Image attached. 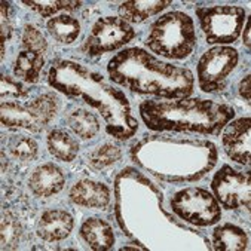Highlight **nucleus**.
I'll list each match as a JSON object with an SVG mask.
<instances>
[{
    "label": "nucleus",
    "instance_id": "5701e85b",
    "mask_svg": "<svg viewBox=\"0 0 251 251\" xmlns=\"http://www.w3.org/2000/svg\"><path fill=\"white\" fill-rule=\"evenodd\" d=\"M121 158H122V153L119 147L113 144H103L101 147L95 149L89 155V164L97 170H103L106 167L116 164Z\"/></svg>",
    "mask_w": 251,
    "mask_h": 251
},
{
    "label": "nucleus",
    "instance_id": "bb28decb",
    "mask_svg": "<svg viewBox=\"0 0 251 251\" xmlns=\"http://www.w3.org/2000/svg\"><path fill=\"white\" fill-rule=\"evenodd\" d=\"M9 3L2 2V57L5 55V42L11 36V21H9Z\"/></svg>",
    "mask_w": 251,
    "mask_h": 251
},
{
    "label": "nucleus",
    "instance_id": "f03ea898",
    "mask_svg": "<svg viewBox=\"0 0 251 251\" xmlns=\"http://www.w3.org/2000/svg\"><path fill=\"white\" fill-rule=\"evenodd\" d=\"M107 73L115 83L132 92L168 100L184 98L193 89L190 70L164 63L141 48H128L115 55L107 66Z\"/></svg>",
    "mask_w": 251,
    "mask_h": 251
},
{
    "label": "nucleus",
    "instance_id": "a878e982",
    "mask_svg": "<svg viewBox=\"0 0 251 251\" xmlns=\"http://www.w3.org/2000/svg\"><path fill=\"white\" fill-rule=\"evenodd\" d=\"M28 89H25L20 82H14L11 77H2V97H23L27 95Z\"/></svg>",
    "mask_w": 251,
    "mask_h": 251
},
{
    "label": "nucleus",
    "instance_id": "b1692460",
    "mask_svg": "<svg viewBox=\"0 0 251 251\" xmlns=\"http://www.w3.org/2000/svg\"><path fill=\"white\" fill-rule=\"evenodd\" d=\"M2 245L3 248L6 250H12L17 247V244L20 242V238H21V225L18 222L17 217H14L12 214L9 213H5L3 214V219H2Z\"/></svg>",
    "mask_w": 251,
    "mask_h": 251
},
{
    "label": "nucleus",
    "instance_id": "423d86ee",
    "mask_svg": "<svg viewBox=\"0 0 251 251\" xmlns=\"http://www.w3.org/2000/svg\"><path fill=\"white\" fill-rule=\"evenodd\" d=\"M196 14L208 43L235 42L245 23V11L241 6L198 8Z\"/></svg>",
    "mask_w": 251,
    "mask_h": 251
},
{
    "label": "nucleus",
    "instance_id": "412c9836",
    "mask_svg": "<svg viewBox=\"0 0 251 251\" xmlns=\"http://www.w3.org/2000/svg\"><path fill=\"white\" fill-rule=\"evenodd\" d=\"M69 126L80 137V138H92L100 131V122L92 112L85 109H76L67 116Z\"/></svg>",
    "mask_w": 251,
    "mask_h": 251
},
{
    "label": "nucleus",
    "instance_id": "f3484780",
    "mask_svg": "<svg viewBox=\"0 0 251 251\" xmlns=\"http://www.w3.org/2000/svg\"><path fill=\"white\" fill-rule=\"evenodd\" d=\"M170 5V0H147V2L134 0V2H125L119 6V15L126 23H143Z\"/></svg>",
    "mask_w": 251,
    "mask_h": 251
},
{
    "label": "nucleus",
    "instance_id": "6e6552de",
    "mask_svg": "<svg viewBox=\"0 0 251 251\" xmlns=\"http://www.w3.org/2000/svg\"><path fill=\"white\" fill-rule=\"evenodd\" d=\"M238 64V51L230 46H216L198 63L199 86L205 92H219L226 85L227 75Z\"/></svg>",
    "mask_w": 251,
    "mask_h": 251
},
{
    "label": "nucleus",
    "instance_id": "f8f14e48",
    "mask_svg": "<svg viewBox=\"0 0 251 251\" xmlns=\"http://www.w3.org/2000/svg\"><path fill=\"white\" fill-rule=\"evenodd\" d=\"M223 147L230 159L248 165L251 156V121L241 118L230 122L223 132Z\"/></svg>",
    "mask_w": 251,
    "mask_h": 251
},
{
    "label": "nucleus",
    "instance_id": "dca6fc26",
    "mask_svg": "<svg viewBox=\"0 0 251 251\" xmlns=\"http://www.w3.org/2000/svg\"><path fill=\"white\" fill-rule=\"evenodd\" d=\"M80 235L85 242L97 251H104L112 248L115 244V233L109 223L101 219H88L80 229Z\"/></svg>",
    "mask_w": 251,
    "mask_h": 251
},
{
    "label": "nucleus",
    "instance_id": "2eb2a0df",
    "mask_svg": "<svg viewBox=\"0 0 251 251\" xmlns=\"http://www.w3.org/2000/svg\"><path fill=\"white\" fill-rule=\"evenodd\" d=\"M70 198L75 204L82 207L104 208L110 202V192L103 183L92 180H79L72 187Z\"/></svg>",
    "mask_w": 251,
    "mask_h": 251
},
{
    "label": "nucleus",
    "instance_id": "393cba45",
    "mask_svg": "<svg viewBox=\"0 0 251 251\" xmlns=\"http://www.w3.org/2000/svg\"><path fill=\"white\" fill-rule=\"evenodd\" d=\"M24 5L30 6L42 17H49L60 11H73L80 6V2H55V0H43V2H34V0H25Z\"/></svg>",
    "mask_w": 251,
    "mask_h": 251
},
{
    "label": "nucleus",
    "instance_id": "9b49d317",
    "mask_svg": "<svg viewBox=\"0 0 251 251\" xmlns=\"http://www.w3.org/2000/svg\"><path fill=\"white\" fill-rule=\"evenodd\" d=\"M46 39L33 25H27L23 33V49L20 51L15 63V76L25 82H37L42 67L45 64Z\"/></svg>",
    "mask_w": 251,
    "mask_h": 251
},
{
    "label": "nucleus",
    "instance_id": "20e7f679",
    "mask_svg": "<svg viewBox=\"0 0 251 251\" xmlns=\"http://www.w3.org/2000/svg\"><path fill=\"white\" fill-rule=\"evenodd\" d=\"M196 33L193 21L184 12L162 15L150 27L146 45L158 55L173 60L186 58L195 48Z\"/></svg>",
    "mask_w": 251,
    "mask_h": 251
},
{
    "label": "nucleus",
    "instance_id": "0eeeda50",
    "mask_svg": "<svg viewBox=\"0 0 251 251\" xmlns=\"http://www.w3.org/2000/svg\"><path fill=\"white\" fill-rule=\"evenodd\" d=\"M171 208L178 217L198 226L214 225L222 216L216 198L208 190L199 187H189L177 192L171 199Z\"/></svg>",
    "mask_w": 251,
    "mask_h": 251
},
{
    "label": "nucleus",
    "instance_id": "aec40b11",
    "mask_svg": "<svg viewBox=\"0 0 251 251\" xmlns=\"http://www.w3.org/2000/svg\"><path fill=\"white\" fill-rule=\"evenodd\" d=\"M48 31L57 42L60 43H73L79 33H80V24L77 20L69 15H58L54 17L52 20H49L48 24Z\"/></svg>",
    "mask_w": 251,
    "mask_h": 251
},
{
    "label": "nucleus",
    "instance_id": "f257e3e1",
    "mask_svg": "<svg viewBox=\"0 0 251 251\" xmlns=\"http://www.w3.org/2000/svg\"><path fill=\"white\" fill-rule=\"evenodd\" d=\"M48 79L55 89L98 110L110 135L125 140L137 131L138 122L131 116L126 95L106 82L101 75L72 61H54Z\"/></svg>",
    "mask_w": 251,
    "mask_h": 251
},
{
    "label": "nucleus",
    "instance_id": "7ed1b4c3",
    "mask_svg": "<svg viewBox=\"0 0 251 251\" xmlns=\"http://www.w3.org/2000/svg\"><path fill=\"white\" fill-rule=\"evenodd\" d=\"M143 122L156 131H190L217 134L229 124L235 112L232 107L210 100L180 101H144L140 106Z\"/></svg>",
    "mask_w": 251,
    "mask_h": 251
},
{
    "label": "nucleus",
    "instance_id": "4468645a",
    "mask_svg": "<svg viewBox=\"0 0 251 251\" xmlns=\"http://www.w3.org/2000/svg\"><path fill=\"white\" fill-rule=\"evenodd\" d=\"M73 229V217L63 210L45 211L37 225V233L48 242L61 241L70 235Z\"/></svg>",
    "mask_w": 251,
    "mask_h": 251
},
{
    "label": "nucleus",
    "instance_id": "9d476101",
    "mask_svg": "<svg viewBox=\"0 0 251 251\" xmlns=\"http://www.w3.org/2000/svg\"><path fill=\"white\" fill-rule=\"evenodd\" d=\"M211 189L222 205L227 210L239 207L250 208L251 183L250 176L233 170L229 165L222 167L211 181Z\"/></svg>",
    "mask_w": 251,
    "mask_h": 251
},
{
    "label": "nucleus",
    "instance_id": "39448f33",
    "mask_svg": "<svg viewBox=\"0 0 251 251\" xmlns=\"http://www.w3.org/2000/svg\"><path fill=\"white\" fill-rule=\"evenodd\" d=\"M0 109H2L0 118L3 125L39 132L55 116L58 110V100L54 94L46 92L30 103L3 101Z\"/></svg>",
    "mask_w": 251,
    "mask_h": 251
},
{
    "label": "nucleus",
    "instance_id": "4be33fe9",
    "mask_svg": "<svg viewBox=\"0 0 251 251\" xmlns=\"http://www.w3.org/2000/svg\"><path fill=\"white\" fill-rule=\"evenodd\" d=\"M8 150L21 161H33L37 155V144L33 138L17 134L9 137Z\"/></svg>",
    "mask_w": 251,
    "mask_h": 251
},
{
    "label": "nucleus",
    "instance_id": "a211bd4d",
    "mask_svg": "<svg viewBox=\"0 0 251 251\" xmlns=\"http://www.w3.org/2000/svg\"><path fill=\"white\" fill-rule=\"evenodd\" d=\"M248 236L241 227L226 223L213 232V247L217 251H242L247 248Z\"/></svg>",
    "mask_w": 251,
    "mask_h": 251
},
{
    "label": "nucleus",
    "instance_id": "ddd939ff",
    "mask_svg": "<svg viewBox=\"0 0 251 251\" xmlns=\"http://www.w3.org/2000/svg\"><path fill=\"white\" fill-rule=\"evenodd\" d=\"M66 183L63 171L55 164H43L37 167L28 180L30 189L37 196H52L58 193Z\"/></svg>",
    "mask_w": 251,
    "mask_h": 251
},
{
    "label": "nucleus",
    "instance_id": "6ab92c4d",
    "mask_svg": "<svg viewBox=\"0 0 251 251\" xmlns=\"http://www.w3.org/2000/svg\"><path fill=\"white\" fill-rule=\"evenodd\" d=\"M48 149L55 158L70 162L79 152V143L66 129H54L48 135Z\"/></svg>",
    "mask_w": 251,
    "mask_h": 251
},
{
    "label": "nucleus",
    "instance_id": "cd10ccee",
    "mask_svg": "<svg viewBox=\"0 0 251 251\" xmlns=\"http://www.w3.org/2000/svg\"><path fill=\"white\" fill-rule=\"evenodd\" d=\"M251 77H250V75L241 82V85H239V94L247 100V101H250V98H251V95H250V83H251V80H250Z\"/></svg>",
    "mask_w": 251,
    "mask_h": 251
},
{
    "label": "nucleus",
    "instance_id": "1a4fd4ad",
    "mask_svg": "<svg viewBox=\"0 0 251 251\" xmlns=\"http://www.w3.org/2000/svg\"><path fill=\"white\" fill-rule=\"evenodd\" d=\"M134 34V28L126 21L116 17H106L92 25L82 49L89 57H97L124 46Z\"/></svg>",
    "mask_w": 251,
    "mask_h": 251
},
{
    "label": "nucleus",
    "instance_id": "c85d7f7f",
    "mask_svg": "<svg viewBox=\"0 0 251 251\" xmlns=\"http://www.w3.org/2000/svg\"><path fill=\"white\" fill-rule=\"evenodd\" d=\"M244 43L247 48H250L251 45V39H250V21L245 23V30H244Z\"/></svg>",
    "mask_w": 251,
    "mask_h": 251
}]
</instances>
